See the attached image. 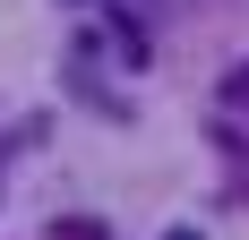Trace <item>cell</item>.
I'll return each instance as SVG.
<instances>
[{
	"mask_svg": "<svg viewBox=\"0 0 249 240\" xmlns=\"http://www.w3.org/2000/svg\"><path fill=\"white\" fill-rule=\"evenodd\" d=\"M52 240H103V223H52Z\"/></svg>",
	"mask_w": 249,
	"mask_h": 240,
	"instance_id": "obj_2",
	"label": "cell"
},
{
	"mask_svg": "<svg viewBox=\"0 0 249 240\" xmlns=\"http://www.w3.org/2000/svg\"><path fill=\"white\" fill-rule=\"evenodd\" d=\"M103 34H112V60L146 69V26H138V17H121V9H112V26H103Z\"/></svg>",
	"mask_w": 249,
	"mask_h": 240,
	"instance_id": "obj_1",
	"label": "cell"
},
{
	"mask_svg": "<svg viewBox=\"0 0 249 240\" xmlns=\"http://www.w3.org/2000/svg\"><path fill=\"white\" fill-rule=\"evenodd\" d=\"M163 240H198V232H189V223H180V232H163Z\"/></svg>",
	"mask_w": 249,
	"mask_h": 240,
	"instance_id": "obj_4",
	"label": "cell"
},
{
	"mask_svg": "<svg viewBox=\"0 0 249 240\" xmlns=\"http://www.w3.org/2000/svg\"><path fill=\"white\" fill-rule=\"evenodd\" d=\"M224 95H232V103H249V69H232V77H224Z\"/></svg>",
	"mask_w": 249,
	"mask_h": 240,
	"instance_id": "obj_3",
	"label": "cell"
}]
</instances>
